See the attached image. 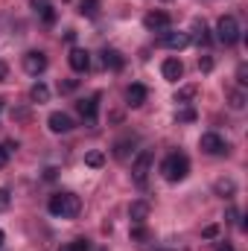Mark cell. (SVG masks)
<instances>
[{
  "instance_id": "cell-1",
  "label": "cell",
  "mask_w": 248,
  "mask_h": 251,
  "mask_svg": "<svg viewBox=\"0 0 248 251\" xmlns=\"http://www.w3.org/2000/svg\"><path fill=\"white\" fill-rule=\"evenodd\" d=\"M47 210L59 219H76L79 210H82V201H79L76 193H56V196H50Z\"/></svg>"
},
{
  "instance_id": "cell-2",
  "label": "cell",
  "mask_w": 248,
  "mask_h": 251,
  "mask_svg": "<svg viewBox=\"0 0 248 251\" xmlns=\"http://www.w3.org/2000/svg\"><path fill=\"white\" fill-rule=\"evenodd\" d=\"M187 173H190V161H187V155L181 152H173V155H167L164 158V164H161V176L167 178V181H184Z\"/></svg>"
},
{
  "instance_id": "cell-3",
  "label": "cell",
  "mask_w": 248,
  "mask_h": 251,
  "mask_svg": "<svg viewBox=\"0 0 248 251\" xmlns=\"http://www.w3.org/2000/svg\"><path fill=\"white\" fill-rule=\"evenodd\" d=\"M216 38L225 44V47H234L240 41V24L234 15H222L219 24H216Z\"/></svg>"
},
{
  "instance_id": "cell-4",
  "label": "cell",
  "mask_w": 248,
  "mask_h": 251,
  "mask_svg": "<svg viewBox=\"0 0 248 251\" xmlns=\"http://www.w3.org/2000/svg\"><path fill=\"white\" fill-rule=\"evenodd\" d=\"M152 164H155V152H152V149H143V152L134 158V164H131V178H134L137 187L146 184V176L152 173Z\"/></svg>"
},
{
  "instance_id": "cell-5",
  "label": "cell",
  "mask_w": 248,
  "mask_h": 251,
  "mask_svg": "<svg viewBox=\"0 0 248 251\" xmlns=\"http://www.w3.org/2000/svg\"><path fill=\"white\" fill-rule=\"evenodd\" d=\"M76 111H79V117L88 126H94L97 123V111H99V97L94 94V97H88V100H79V102H76Z\"/></svg>"
},
{
  "instance_id": "cell-6",
  "label": "cell",
  "mask_w": 248,
  "mask_h": 251,
  "mask_svg": "<svg viewBox=\"0 0 248 251\" xmlns=\"http://www.w3.org/2000/svg\"><path fill=\"white\" fill-rule=\"evenodd\" d=\"M24 70H26L29 76H41V73L47 70V56H44L41 50H29V53L24 56Z\"/></svg>"
},
{
  "instance_id": "cell-7",
  "label": "cell",
  "mask_w": 248,
  "mask_h": 251,
  "mask_svg": "<svg viewBox=\"0 0 248 251\" xmlns=\"http://www.w3.org/2000/svg\"><path fill=\"white\" fill-rule=\"evenodd\" d=\"M198 146H201V152H207V155H225V152H228V143H225L219 134H213V131L201 134Z\"/></svg>"
},
{
  "instance_id": "cell-8",
  "label": "cell",
  "mask_w": 248,
  "mask_h": 251,
  "mask_svg": "<svg viewBox=\"0 0 248 251\" xmlns=\"http://www.w3.org/2000/svg\"><path fill=\"white\" fill-rule=\"evenodd\" d=\"M170 15L167 12H149L146 18H143V26L149 29V32H167L170 29Z\"/></svg>"
},
{
  "instance_id": "cell-9",
  "label": "cell",
  "mask_w": 248,
  "mask_h": 251,
  "mask_svg": "<svg viewBox=\"0 0 248 251\" xmlns=\"http://www.w3.org/2000/svg\"><path fill=\"white\" fill-rule=\"evenodd\" d=\"M47 126H50V131H56V134H64V131H73V120L64 114V111H53L50 117H47Z\"/></svg>"
},
{
  "instance_id": "cell-10",
  "label": "cell",
  "mask_w": 248,
  "mask_h": 251,
  "mask_svg": "<svg viewBox=\"0 0 248 251\" xmlns=\"http://www.w3.org/2000/svg\"><path fill=\"white\" fill-rule=\"evenodd\" d=\"M190 32H193V35H190V41H196L198 47H207V44H210V32H207V24H204L201 18H196V21H193Z\"/></svg>"
},
{
  "instance_id": "cell-11",
  "label": "cell",
  "mask_w": 248,
  "mask_h": 251,
  "mask_svg": "<svg viewBox=\"0 0 248 251\" xmlns=\"http://www.w3.org/2000/svg\"><path fill=\"white\" fill-rule=\"evenodd\" d=\"M67 62L70 67L76 70V73H88V67H91V56H88V50H70V56H67Z\"/></svg>"
},
{
  "instance_id": "cell-12",
  "label": "cell",
  "mask_w": 248,
  "mask_h": 251,
  "mask_svg": "<svg viewBox=\"0 0 248 251\" xmlns=\"http://www.w3.org/2000/svg\"><path fill=\"white\" fill-rule=\"evenodd\" d=\"M187 44H190V32H173V29L164 32V47H170V50H184Z\"/></svg>"
},
{
  "instance_id": "cell-13",
  "label": "cell",
  "mask_w": 248,
  "mask_h": 251,
  "mask_svg": "<svg viewBox=\"0 0 248 251\" xmlns=\"http://www.w3.org/2000/svg\"><path fill=\"white\" fill-rule=\"evenodd\" d=\"M161 73H164V79H167V82H178V79L184 76V64L178 62V59H167L164 67H161Z\"/></svg>"
},
{
  "instance_id": "cell-14",
  "label": "cell",
  "mask_w": 248,
  "mask_h": 251,
  "mask_svg": "<svg viewBox=\"0 0 248 251\" xmlns=\"http://www.w3.org/2000/svg\"><path fill=\"white\" fill-rule=\"evenodd\" d=\"M128 216H131V222H134V225H143V222L149 219V201H131Z\"/></svg>"
},
{
  "instance_id": "cell-15",
  "label": "cell",
  "mask_w": 248,
  "mask_h": 251,
  "mask_svg": "<svg viewBox=\"0 0 248 251\" xmlns=\"http://www.w3.org/2000/svg\"><path fill=\"white\" fill-rule=\"evenodd\" d=\"M134 143H137V137H123V140H117V143H114V158H117V161H128Z\"/></svg>"
},
{
  "instance_id": "cell-16",
  "label": "cell",
  "mask_w": 248,
  "mask_h": 251,
  "mask_svg": "<svg viewBox=\"0 0 248 251\" xmlns=\"http://www.w3.org/2000/svg\"><path fill=\"white\" fill-rule=\"evenodd\" d=\"M102 64L105 67H111V70H123V64H125V59H123V53L120 50H102Z\"/></svg>"
},
{
  "instance_id": "cell-17",
  "label": "cell",
  "mask_w": 248,
  "mask_h": 251,
  "mask_svg": "<svg viewBox=\"0 0 248 251\" xmlns=\"http://www.w3.org/2000/svg\"><path fill=\"white\" fill-rule=\"evenodd\" d=\"M125 100H128V105H131V108L143 105V102H146V88H143V85H128Z\"/></svg>"
},
{
  "instance_id": "cell-18",
  "label": "cell",
  "mask_w": 248,
  "mask_h": 251,
  "mask_svg": "<svg viewBox=\"0 0 248 251\" xmlns=\"http://www.w3.org/2000/svg\"><path fill=\"white\" fill-rule=\"evenodd\" d=\"M29 100H32V102H38V105H41V102H47V100H50V88H47V85H41V82H38V85H32Z\"/></svg>"
},
{
  "instance_id": "cell-19",
  "label": "cell",
  "mask_w": 248,
  "mask_h": 251,
  "mask_svg": "<svg viewBox=\"0 0 248 251\" xmlns=\"http://www.w3.org/2000/svg\"><path fill=\"white\" fill-rule=\"evenodd\" d=\"M228 102H231V108H234V111L246 108V91H243V88H234V91L228 94Z\"/></svg>"
},
{
  "instance_id": "cell-20",
  "label": "cell",
  "mask_w": 248,
  "mask_h": 251,
  "mask_svg": "<svg viewBox=\"0 0 248 251\" xmlns=\"http://www.w3.org/2000/svg\"><path fill=\"white\" fill-rule=\"evenodd\" d=\"M79 12L85 18H97L99 15V0H79Z\"/></svg>"
},
{
  "instance_id": "cell-21",
  "label": "cell",
  "mask_w": 248,
  "mask_h": 251,
  "mask_svg": "<svg viewBox=\"0 0 248 251\" xmlns=\"http://www.w3.org/2000/svg\"><path fill=\"white\" fill-rule=\"evenodd\" d=\"M213 190H216L222 199H231V196L237 193V184H234L231 178H222V181H216V187H213Z\"/></svg>"
},
{
  "instance_id": "cell-22",
  "label": "cell",
  "mask_w": 248,
  "mask_h": 251,
  "mask_svg": "<svg viewBox=\"0 0 248 251\" xmlns=\"http://www.w3.org/2000/svg\"><path fill=\"white\" fill-rule=\"evenodd\" d=\"M85 164H88V167H94V170H99V167L105 164V155L94 149V152H88V155H85Z\"/></svg>"
},
{
  "instance_id": "cell-23",
  "label": "cell",
  "mask_w": 248,
  "mask_h": 251,
  "mask_svg": "<svg viewBox=\"0 0 248 251\" xmlns=\"http://www.w3.org/2000/svg\"><path fill=\"white\" fill-rule=\"evenodd\" d=\"M131 240H134V243H140V246H143V243H146V240H149V231H146V228H143V225H134V228H131Z\"/></svg>"
},
{
  "instance_id": "cell-24",
  "label": "cell",
  "mask_w": 248,
  "mask_h": 251,
  "mask_svg": "<svg viewBox=\"0 0 248 251\" xmlns=\"http://www.w3.org/2000/svg\"><path fill=\"white\" fill-rule=\"evenodd\" d=\"M196 97V85H187V88H181L178 94H175V102H187V100H193Z\"/></svg>"
},
{
  "instance_id": "cell-25",
  "label": "cell",
  "mask_w": 248,
  "mask_h": 251,
  "mask_svg": "<svg viewBox=\"0 0 248 251\" xmlns=\"http://www.w3.org/2000/svg\"><path fill=\"white\" fill-rule=\"evenodd\" d=\"M175 120H178V123H193V120H196V111H193V108H184V111L175 114Z\"/></svg>"
},
{
  "instance_id": "cell-26",
  "label": "cell",
  "mask_w": 248,
  "mask_h": 251,
  "mask_svg": "<svg viewBox=\"0 0 248 251\" xmlns=\"http://www.w3.org/2000/svg\"><path fill=\"white\" fill-rule=\"evenodd\" d=\"M76 88H79V82H76V79H67V82H59V91H62V94H70V91H76Z\"/></svg>"
},
{
  "instance_id": "cell-27",
  "label": "cell",
  "mask_w": 248,
  "mask_h": 251,
  "mask_svg": "<svg viewBox=\"0 0 248 251\" xmlns=\"http://www.w3.org/2000/svg\"><path fill=\"white\" fill-rule=\"evenodd\" d=\"M41 21H44V24H56V9H53V6L44 9V12H41Z\"/></svg>"
},
{
  "instance_id": "cell-28",
  "label": "cell",
  "mask_w": 248,
  "mask_h": 251,
  "mask_svg": "<svg viewBox=\"0 0 248 251\" xmlns=\"http://www.w3.org/2000/svg\"><path fill=\"white\" fill-rule=\"evenodd\" d=\"M9 201H12L9 190H6V187H0V210H6V207H9Z\"/></svg>"
},
{
  "instance_id": "cell-29",
  "label": "cell",
  "mask_w": 248,
  "mask_h": 251,
  "mask_svg": "<svg viewBox=\"0 0 248 251\" xmlns=\"http://www.w3.org/2000/svg\"><path fill=\"white\" fill-rule=\"evenodd\" d=\"M198 67H201L204 73H210V70H213V59H210V56H204V59H198Z\"/></svg>"
},
{
  "instance_id": "cell-30",
  "label": "cell",
  "mask_w": 248,
  "mask_h": 251,
  "mask_svg": "<svg viewBox=\"0 0 248 251\" xmlns=\"http://www.w3.org/2000/svg\"><path fill=\"white\" fill-rule=\"evenodd\" d=\"M32 9H35V12L41 15L44 9H50V0H32Z\"/></svg>"
},
{
  "instance_id": "cell-31",
  "label": "cell",
  "mask_w": 248,
  "mask_h": 251,
  "mask_svg": "<svg viewBox=\"0 0 248 251\" xmlns=\"http://www.w3.org/2000/svg\"><path fill=\"white\" fill-rule=\"evenodd\" d=\"M73 249L76 251H91V246H88V240H73Z\"/></svg>"
},
{
  "instance_id": "cell-32",
  "label": "cell",
  "mask_w": 248,
  "mask_h": 251,
  "mask_svg": "<svg viewBox=\"0 0 248 251\" xmlns=\"http://www.w3.org/2000/svg\"><path fill=\"white\" fill-rule=\"evenodd\" d=\"M216 234H219V225H207V228H204V237H207V240H213Z\"/></svg>"
},
{
  "instance_id": "cell-33",
  "label": "cell",
  "mask_w": 248,
  "mask_h": 251,
  "mask_svg": "<svg viewBox=\"0 0 248 251\" xmlns=\"http://www.w3.org/2000/svg\"><path fill=\"white\" fill-rule=\"evenodd\" d=\"M6 76H9V64L0 62V82H6Z\"/></svg>"
},
{
  "instance_id": "cell-34",
  "label": "cell",
  "mask_w": 248,
  "mask_h": 251,
  "mask_svg": "<svg viewBox=\"0 0 248 251\" xmlns=\"http://www.w3.org/2000/svg\"><path fill=\"white\" fill-rule=\"evenodd\" d=\"M3 149H6V152H9V155H12V152H15V149H18V143H15V140H6V143H3Z\"/></svg>"
},
{
  "instance_id": "cell-35",
  "label": "cell",
  "mask_w": 248,
  "mask_h": 251,
  "mask_svg": "<svg viewBox=\"0 0 248 251\" xmlns=\"http://www.w3.org/2000/svg\"><path fill=\"white\" fill-rule=\"evenodd\" d=\"M44 178L53 181V178H56V167H47V170H44Z\"/></svg>"
},
{
  "instance_id": "cell-36",
  "label": "cell",
  "mask_w": 248,
  "mask_h": 251,
  "mask_svg": "<svg viewBox=\"0 0 248 251\" xmlns=\"http://www.w3.org/2000/svg\"><path fill=\"white\" fill-rule=\"evenodd\" d=\"M6 161H9V152H6V149H3V146H0V170H3V167H6Z\"/></svg>"
},
{
  "instance_id": "cell-37",
  "label": "cell",
  "mask_w": 248,
  "mask_h": 251,
  "mask_svg": "<svg viewBox=\"0 0 248 251\" xmlns=\"http://www.w3.org/2000/svg\"><path fill=\"white\" fill-rule=\"evenodd\" d=\"M216 251H237V249H234V246H228V243H225V246H219V249H216Z\"/></svg>"
},
{
  "instance_id": "cell-38",
  "label": "cell",
  "mask_w": 248,
  "mask_h": 251,
  "mask_svg": "<svg viewBox=\"0 0 248 251\" xmlns=\"http://www.w3.org/2000/svg\"><path fill=\"white\" fill-rule=\"evenodd\" d=\"M59 251H76V249H73V243H67V246H62Z\"/></svg>"
},
{
  "instance_id": "cell-39",
  "label": "cell",
  "mask_w": 248,
  "mask_h": 251,
  "mask_svg": "<svg viewBox=\"0 0 248 251\" xmlns=\"http://www.w3.org/2000/svg\"><path fill=\"white\" fill-rule=\"evenodd\" d=\"M3 108H6V100H3V97H0V111H3Z\"/></svg>"
},
{
  "instance_id": "cell-40",
  "label": "cell",
  "mask_w": 248,
  "mask_h": 251,
  "mask_svg": "<svg viewBox=\"0 0 248 251\" xmlns=\"http://www.w3.org/2000/svg\"><path fill=\"white\" fill-rule=\"evenodd\" d=\"M3 240H6V234H3V231H0V249H3Z\"/></svg>"
}]
</instances>
